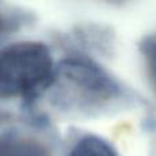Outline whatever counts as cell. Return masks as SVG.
Here are the masks:
<instances>
[{
  "label": "cell",
  "instance_id": "obj_3",
  "mask_svg": "<svg viewBox=\"0 0 156 156\" xmlns=\"http://www.w3.org/2000/svg\"><path fill=\"white\" fill-rule=\"evenodd\" d=\"M0 156H51L49 148L30 136L3 134L0 136Z\"/></svg>",
  "mask_w": 156,
  "mask_h": 156
},
{
  "label": "cell",
  "instance_id": "obj_1",
  "mask_svg": "<svg viewBox=\"0 0 156 156\" xmlns=\"http://www.w3.org/2000/svg\"><path fill=\"white\" fill-rule=\"evenodd\" d=\"M55 65L49 48L38 41H21L0 52V99L30 97L45 90Z\"/></svg>",
  "mask_w": 156,
  "mask_h": 156
},
{
  "label": "cell",
  "instance_id": "obj_4",
  "mask_svg": "<svg viewBox=\"0 0 156 156\" xmlns=\"http://www.w3.org/2000/svg\"><path fill=\"white\" fill-rule=\"evenodd\" d=\"M69 156H118V154L104 138L85 136L73 147Z\"/></svg>",
  "mask_w": 156,
  "mask_h": 156
},
{
  "label": "cell",
  "instance_id": "obj_2",
  "mask_svg": "<svg viewBox=\"0 0 156 156\" xmlns=\"http://www.w3.org/2000/svg\"><path fill=\"white\" fill-rule=\"evenodd\" d=\"M47 88L56 89V99L66 105L93 107L121 94V88L101 67L81 58H70L56 66Z\"/></svg>",
  "mask_w": 156,
  "mask_h": 156
}]
</instances>
